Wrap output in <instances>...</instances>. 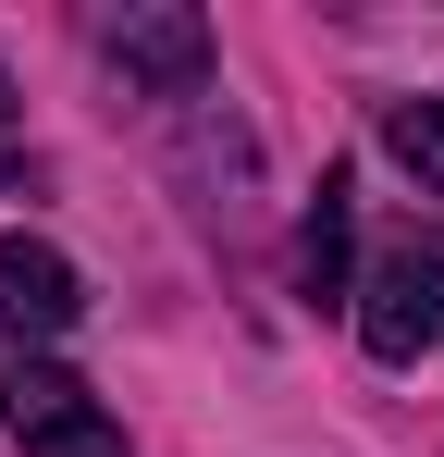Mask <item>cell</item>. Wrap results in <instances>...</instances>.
<instances>
[{
	"instance_id": "7a4b0ae2",
	"label": "cell",
	"mask_w": 444,
	"mask_h": 457,
	"mask_svg": "<svg viewBox=\"0 0 444 457\" xmlns=\"http://www.w3.org/2000/svg\"><path fill=\"white\" fill-rule=\"evenodd\" d=\"M0 420H12V445H25V457H124L111 408H99V395H86L62 359H12V383H0Z\"/></svg>"
},
{
	"instance_id": "52a82bcc",
	"label": "cell",
	"mask_w": 444,
	"mask_h": 457,
	"mask_svg": "<svg viewBox=\"0 0 444 457\" xmlns=\"http://www.w3.org/2000/svg\"><path fill=\"white\" fill-rule=\"evenodd\" d=\"M0 112H12V87H0ZM0 186H12V137H0Z\"/></svg>"
},
{
	"instance_id": "6da1fadb",
	"label": "cell",
	"mask_w": 444,
	"mask_h": 457,
	"mask_svg": "<svg viewBox=\"0 0 444 457\" xmlns=\"http://www.w3.org/2000/svg\"><path fill=\"white\" fill-rule=\"evenodd\" d=\"M358 346L382 371H407V359H432L444 346V223H407L370 247L358 272Z\"/></svg>"
},
{
	"instance_id": "5b68a950",
	"label": "cell",
	"mask_w": 444,
	"mask_h": 457,
	"mask_svg": "<svg viewBox=\"0 0 444 457\" xmlns=\"http://www.w3.org/2000/svg\"><path fill=\"white\" fill-rule=\"evenodd\" d=\"M296 297H358V198H346V173H321V198L296 223Z\"/></svg>"
},
{
	"instance_id": "277c9868",
	"label": "cell",
	"mask_w": 444,
	"mask_h": 457,
	"mask_svg": "<svg viewBox=\"0 0 444 457\" xmlns=\"http://www.w3.org/2000/svg\"><path fill=\"white\" fill-rule=\"evenodd\" d=\"M99 50H111V62H124L136 87H160V99H198V75H210V25H198L185 0L111 12V25H99Z\"/></svg>"
},
{
	"instance_id": "3957f363",
	"label": "cell",
	"mask_w": 444,
	"mask_h": 457,
	"mask_svg": "<svg viewBox=\"0 0 444 457\" xmlns=\"http://www.w3.org/2000/svg\"><path fill=\"white\" fill-rule=\"evenodd\" d=\"M74 309H86V285H74L62 247L50 235H0V346L50 359V334H74Z\"/></svg>"
},
{
	"instance_id": "8992f818",
	"label": "cell",
	"mask_w": 444,
	"mask_h": 457,
	"mask_svg": "<svg viewBox=\"0 0 444 457\" xmlns=\"http://www.w3.org/2000/svg\"><path fill=\"white\" fill-rule=\"evenodd\" d=\"M382 149L420 173V198H444V99H395L382 112Z\"/></svg>"
}]
</instances>
